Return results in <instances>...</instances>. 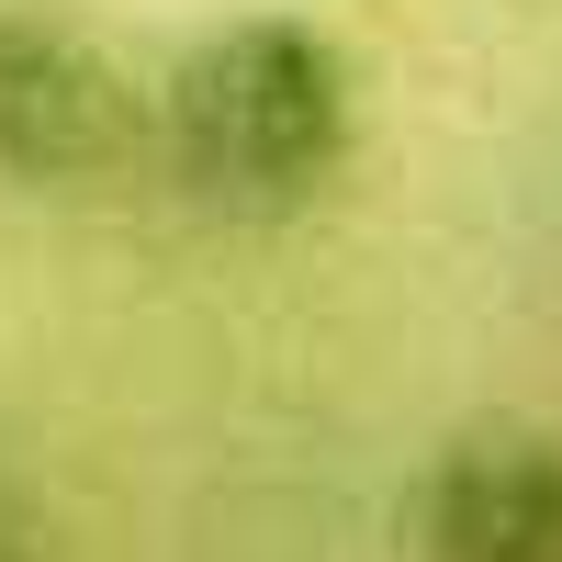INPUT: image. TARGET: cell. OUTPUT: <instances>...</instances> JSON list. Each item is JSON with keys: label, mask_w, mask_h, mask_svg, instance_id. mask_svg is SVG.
Segmentation results:
<instances>
[{"label": "cell", "mask_w": 562, "mask_h": 562, "mask_svg": "<svg viewBox=\"0 0 562 562\" xmlns=\"http://www.w3.org/2000/svg\"><path fill=\"white\" fill-rule=\"evenodd\" d=\"M405 562H562V428H450L405 495Z\"/></svg>", "instance_id": "3"}, {"label": "cell", "mask_w": 562, "mask_h": 562, "mask_svg": "<svg viewBox=\"0 0 562 562\" xmlns=\"http://www.w3.org/2000/svg\"><path fill=\"white\" fill-rule=\"evenodd\" d=\"M147 158L169 169V192L192 214L237 225V237L304 225L360 169V57L281 0L225 12L158 68Z\"/></svg>", "instance_id": "1"}, {"label": "cell", "mask_w": 562, "mask_h": 562, "mask_svg": "<svg viewBox=\"0 0 562 562\" xmlns=\"http://www.w3.org/2000/svg\"><path fill=\"white\" fill-rule=\"evenodd\" d=\"M147 158V90L57 0H0V180L23 192H102Z\"/></svg>", "instance_id": "2"}]
</instances>
